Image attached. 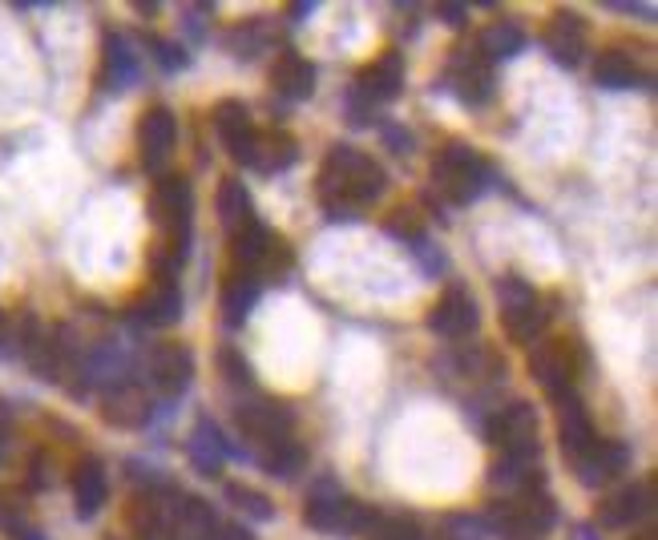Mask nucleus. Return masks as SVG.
<instances>
[{"label": "nucleus", "instance_id": "f257e3e1", "mask_svg": "<svg viewBox=\"0 0 658 540\" xmlns=\"http://www.w3.org/2000/svg\"><path fill=\"white\" fill-rule=\"evenodd\" d=\"M384 194V170L352 145H332L320 166V206L332 222H356Z\"/></svg>", "mask_w": 658, "mask_h": 540}, {"label": "nucleus", "instance_id": "f03ea898", "mask_svg": "<svg viewBox=\"0 0 658 540\" xmlns=\"http://www.w3.org/2000/svg\"><path fill=\"white\" fill-rule=\"evenodd\" d=\"M433 182L453 206H469V202H477L489 190L493 170L477 150L453 142L433 157Z\"/></svg>", "mask_w": 658, "mask_h": 540}, {"label": "nucleus", "instance_id": "7ed1b4c3", "mask_svg": "<svg viewBox=\"0 0 658 540\" xmlns=\"http://www.w3.org/2000/svg\"><path fill=\"white\" fill-rule=\"evenodd\" d=\"M303 520L320 532H344V537H364V532L376 524V512L360 500L344 497L332 480H320V485L307 492V508H303Z\"/></svg>", "mask_w": 658, "mask_h": 540}, {"label": "nucleus", "instance_id": "20e7f679", "mask_svg": "<svg viewBox=\"0 0 658 540\" xmlns=\"http://www.w3.org/2000/svg\"><path fill=\"white\" fill-rule=\"evenodd\" d=\"M497 298H502L505 335H509L514 343H529V339H537V335L546 332V323H549L546 298L537 295L525 278L505 275L502 283H497Z\"/></svg>", "mask_w": 658, "mask_h": 540}, {"label": "nucleus", "instance_id": "39448f33", "mask_svg": "<svg viewBox=\"0 0 658 540\" xmlns=\"http://www.w3.org/2000/svg\"><path fill=\"white\" fill-rule=\"evenodd\" d=\"M182 492H174L170 485L145 488L130 500V512H125V524H130V537L134 540H170L174 529V517L182 508Z\"/></svg>", "mask_w": 658, "mask_h": 540}, {"label": "nucleus", "instance_id": "423d86ee", "mask_svg": "<svg viewBox=\"0 0 658 540\" xmlns=\"http://www.w3.org/2000/svg\"><path fill=\"white\" fill-rule=\"evenodd\" d=\"M445 89L460 105H469V110H480V105H489L493 93H497V73L477 49H457L453 61H448V78Z\"/></svg>", "mask_w": 658, "mask_h": 540}, {"label": "nucleus", "instance_id": "0eeeda50", "mask_svg": "<svg viewBox=\"0 0 658 540\" xmlns=\"http://www.w3.org/2000/svg\"><path fill=\"white\" fill-rule=\"evenodd\" d=\"M578 367H581V351L569 339H541L534 351H529V375H534L554 399L574 391Z\"/></svg>", "mask_w": 658, "mask_h": 540}, {"label": "nucleus", "instance_id": "6e6552de", "mask_svg": "<svg viewBox=\"0 0 658 540\" xmlns=\"http://www.w3.org/2000/svg\"><path fill=\"white\" fill-rule=\"evenodd\" d=\"M489 444H497L505 456H541L537 440V411L529 404H509L489 419Z\"/></svg>", "mask_w": 658, "mask_h": 540}, {"label": "nucleus", "instance_id": "1a4fd4ad", "mask_svg": "<svg viewBox=\"0 0 658 540\" xmlns=\"http://www.w3.org/2000/svg\"><path fill=\"white\" fill-rule=\"evenodd\" d=\"M480 323L477 298L465 287H448L445 295L436 298L433 310H428V332L445 335V339H460V335H473Z\"/></svg>", "mask_w": 658, "mask_h": 540}, {"label": "nucleus", "instance_id": "9d476101", "mask_svg": "<svg viewBox=\"0 0 658 540\" xmlns=\"http://www.w3.org/2000/svg\"><path fill=\"white\" fill-rule=\"evenodd\" d=\"M194 379V351L186 343H158L150 351V384L162 391V396H182Z\"/></svg>", "mask_w": 658, "mask_h": 540}, {"label": "nucleus", "instance_id": "9b49d317", "mask_svg": "<svg viewBox=\"0 0 658 540\" xmlns=\"http://www.w3.org/2000/svg\"><path fill=\"white\" fill-rule=\"evenodd\" d=\"M214 130H219V137L226 142V150H231V157H235L239 166H251L259 130H255V122H251V110H246L243 101H219V105H214Z\"/></svg>", "mask_w": 658, "mask_h": 540}, {"label": "nucleus", "instance_id": "f8f14e48", "mask_svg": "<svg viewBox=\"0 0 658 540\" xmlns=\"http://www.w3.org/2000/svg\"><path fill=\"white\" fill-rule=\"evenodd\" d=\"M174 142H179V122L174 113L154 105V110L142 113L138 122V150H142V166L145 170H162L166 157L174 154Z\"/></svg>", "mask_w": 658, "mask_h": 540}, {"label": "nucleus", "instance_id": "ddd939ff", "mask_svg": "<svg viewBox=\"0 0 658 540\" xmlns=\"http://www.w3.org/2000/svg\"><path fill=\"white\" fill-rule=\"evenodd\" d=\"M235 419H239V431L259 444L283 440V436H291V424H295L291 408L280 404V399H251V404H243V408L235 411Z\"/></svg>", "mask_w": 658, "mask_h": 540}, {"label": "nucleus", "instance_id": "4468645a", "mask_svg": "<svg viewBox=\"0 0 658 540\" xmlns=\"http://www.w3.org/2000/svg\"><path fill=\"white\" fill-rule=\"evenodd\" d=\"M558 404V436H561V448H566L569 460H578L586 456L598 444V431L590 424V411L586 404L578 399V391H566V396L554 399Z\"/></svg>", "mask_w": 658, "mask_h": 540}, {"label": "nucleus", "instance_id": "2eb2a0df", "mask_svg": "<svg viewBox=\"0 0 658 540\" xmlns=\"http://www.w3.org/2000/svg\"><path fill=\"white\" fill-rule=\"evenodd\" d=\"M138 319L150 323V327H170V323L182 319V291L170 271H154L145 295L138 298Z\"/></svg>", "mask_w": 658, "mask_h": 540}, {"label": "nucleus", "instance_id": "dca6fc26", "mask_svg": "<svg viewBox=\"0 0 658 540\" xmlns=\"http://www.w3.org/2000/svg\"><path fill=\"white\" fill-rule=\"evenodd\" d=\"M655 508V485H630L622 492H614L610 500H603L598 508V524L603 529H626V524H638L642 517H650Z\"/></svg>", "mask_w": 658, "mask_h": 540}, {"label": "nucleus", "instance_id": "f3484780", "mask_svg": "<svg viewBox=\"0 0 658 540\" xmlns=\"http://www.w3.org/2000/svg\"><path fill=\"white\" fill-rule=\"evenodd\" d=\"M401 85H404V57L396 53V49H388V53L376 57L372 65H364L356 93L368 101V105H379V101L396 98V93H401Z\"/></svg>", "mask_w": 658, "mask_h": 540}, {"label": "nucleus", "instance_id": "a211bd4d", "mask_svg": "<svg viewBox=\"0 0 658 540\" xmlns=\"http://www.w3.org/2000/svg\"><path fill=\"white\" fill-rule=\"evenodd\" d=\"M626 448L618 440H603L598 436V444H594L590 452L586 456H578L574 460V468H578V480L586 488H598V485H606V480H614L618 472H626Z\"/></svg>", "mask_w": 658, "mask_h": 540}, {"label": "nucleus", "instance_id": "6ab92c4d", "mask_svg": "<svg viewBox=\"0 0 658 540\" xmlns=\"http://www.w3.org/2000/svg\"><path fill=\"white\" fill-rule=\"evenodd\" d=\"M546 49L554 53V61L566 69H574L586 53V21L578 12H558L546 29Z\"/></svg>", "mask_w": 658, "mask_h": 540}, {"label": "nucleus", "instance_id": "aec40b11", "mask_svg": "<svg viewBox=\"0 0 658 540\" xmlns=\"http://www.w3.org/2000/svg\"><path fill=\"white\" fill-rule=\"evenodd\" d=\"M315 78H320V69L300 53H283L271 69V89L287 101H307L315 93Z\"/></svg>", "mask_w": 658, "mask_h": 540}, {"label": "nucleus", "instance_id": "412c9836", "mask_svg": "<svg viewBox=\"0 0 658 540\" xmlns=\"http://www.w3.org/2000/svg\"><path fill=\"white\" fill-rule=\"evenodd\" d=\"M101 416H105V424H118V428H142L150 419V396L134 384H113L101 399Z\"/></svg>", "mask_w": 658, "mask_h": 540}, {"label": "nucleus", "instance_id": "4be33fe9", "mask_svg": "<svg viewBox=\"0 0 658 540\" xmlns=\"http://www.w3.org/2000/svg\"><path fill=\"white\" fill-rule=\"evenodd\" d=\"M186 452H190V463H194L202 476H219L223 472V460L231 456V444L223 440V431L214 428L211 416H202L199 424H194V431H190Z\"/></svg>", "mask_w": 658, "mask_h": 540}, {"label": "nucleus", "instance_id": "5701e85b", "mask_svg": "<svg viewBox=\"0 0 658 540\" xmlns=\"http://www.w3.org/2000/svg\"><path fill=\"white\" fill-rule=\"evenodd\" d=\"M110 497V480H105V468H101L98 456H85V460L73 468V505H78V517H98L101 505Z\"/></svg>", "mask_w": 658, "mask_h": 540}, {"label": "nucleus", "instance_id": "b1692460", "mask_svg": "<svg viewBox=\"0 0 658 540\" xmlns=\"http://www.w3.org/2000/svg\"><path fill=\"white\" fill-rule=\"evenodd\" d=\"M493 488H505L509 497L525 492V488H546V472H541V456H502L489 472Z\"/></svg>", "mask_w": 658, "mask_h": 540}, {"label": "nucleus", "instance_id": "393cba45", "mask_svg": "<svg viewBox=\"0 0 658 540\" xmlns=\"http://www.w3.org/2000/svg\"><path fill=\"white\" fill-rule=\"evenodd\" d=\"M271 238H275V234H271L259 218L251 222V226H243V231L231 234V258H235L239 275L259 278V271H263V263H267Z\"/></svg>", "mask_w": 658, "mask_h": 540}, {"label": "nucleus", "instance_id": "a878e982", "mask_svg": "<svg viewBox=\"0 0 658 540\" xmlns=\"http://www.w3.org/2000/svg\"><path fill=\"white\" fill-rule=\"evenodd\" d=\"M134 78H138V61L130 53V41L122 33H105V44H101V85L125 89L134 85Z\"/></svg>", "mask_w": 658, "mask_h": 540}, {"label": "nucleus", "instance_id": "bb28decb", "mask_svg": "<svg viewBox=\"0 0 658 540\" xmlns=\"http://www.w3.org/2000/svg\"><path fill=\"white\" fill-rule=\"evenodd\" d=\"M295 157H300V145H295V137H291V133H283V130H267V133H259L251 166H255L259 174H280V170L295 166Z\"/></svg>", "mask_w": 658, "mask_h": 540}, {"label": "nucleus", "instance_id": "cd10ccee", "mask_svg": "<svg viewBox=\"0 0 658 540\" xmlns=\"http://www.w3.org/2000/svg\"><path fill=\"white\" fill-rule=\"evenodd\" d=\"M477 53L485 57L489 65H497V61H514L517 53H525V33L514 21H493L480 29Z\"/></svg>", "mask_w": 658, "mask_h": 540}, {"label": "nucleus", "instance_id": "c85d7f7f", "mask_svg": "<svg viewBox=\"0 0 658 540\" xmlns=\"http://www.w3.org/2000/svg\"><path fill=\"white\" fill-rule=\"evenodd\" d=\"M259 295H263V278L255 275H231L223 287V319L226 327H243L246 315L255 310Z\"/></svg>", "mask_w": 658, "mask_h": 540}, {"label": "nucleus", "instance_id": "c756f323", "mask_svg": "<svg viewBox=\"0 0 658 540\" xmlns=\"http://www.w3.org/2000/svg\"><path fill=\"white\" fill-rule=\"evenodd\" d=\"M219 532V520H214L211 505L199 497H186L174 517V529H170V540H214Z\"/></svg>", "mask_w": 658, "mask_h": 540}, {"label": "nucleus", "instance_id": "7c9ffc66", "mask_svg": "<svg viewBox=\"0 0 658 540\" xmlns=\"http://www.w3.org/2000/svg\"><path fill=\"white\" fill-rule=\"evenodd\" d=\"M219 218H223V226L231 234L255 222V202H251V194H246V186L239 177H226L223 186H219Z\"/></svg>", "mask_w": 658, "mask_h": 540}, {"label": "nucleus", "instance_id": "2f4dec72", "mask_svg": "<svg viewBox=\"0 0 658 540\" xmlns=\"http://www.w3.org/2000/svg\"><path fill=\"white\" fill-rule=\"evenodd\" d=\"M259 463H263V472H271L275 480H291V476L303 472V463H307V452H303L300 444L283 436L275 444H263V452H259Z\"/></svg>", "mask_w": 658, "mask_h": 540}, {"label": "nucleus", "instance_id": "473e14b6", "mask_svg": "<svg viewBox=\"0 0 658 540\" xmlns=\"http://www.w3.org/2000/svg\"><path fill=\"white\" fill-rule=\"evenodd\" d=\"M594 81H598V89H635L638 65L618 49H603L594 61Z\"/></svg>", "mask_w": 658, "mask_h": 540}, {"label": "nucleus", "instance_id": "72a5a7b5", "mask_svg": "<svg viewBox=\"0 0 658 540\" xmlns=\"http://www.w3.org/2000/svg\"><path fill=\"white\" fill-rule=\"evenodd\" d=\"M364 537L368 540H424V532L413 517H376V524H372Z\"/></svg>", "mask_w": 658, "mask_h": 540}, {"label": "nucleus", "instance_id": "f704fd0d", "mask_svg": "<svg viewBox=\"0 0 658 540\" xmlns=\"http://www.w3.org/2000/svg\"><path fill=\"white\" fill-rule=\"evenodd\" d=\"M384 231L392 234V238H401V243H421L424 238V222H421V214L416 210H408V206H401V210H392L388 218H384Z\"/></svg>", "mask_w": 658, "mask_h": 540}, {"label": "nucleus", "instance_id": "c9c22d12", "mask_svg": "<svg viewBox=\"0 0 658 540\" xmlns=\"http://www.w3.org/2000/svg\"><path fill=\"white\" fill-rule=\"evenodd\" d=\"M226 497L235 500L239 508H243L246 517H255V520H275V505H271L263 492H255V488H246V485H231L226 488Z\"/></svg>", "mask_w": 658, "mask_h": 540}, {"label": "nucleus", "instance_id": "e433bc0d", "mask_svg": "<svg viewBox=\"0 0 658 540\" xmlns=\"http://www.w3.org/2000/svg\"><path fill=\"white\" fill-rule=\"evenodd\" d=\"M0 529H9L21 537L24 532V500L17 497V492H9V488H0ZM29 537V532H24Z\"/></svg>", "mask_w": 658, "mask_h": 540}, {"label": "nucleus", "instance_id": "4c0bfd02", "mask_svg": "<svg viewBox=\"0 0 658 540\" xmlns=\"http://www.w3.org/2000/svg\"><path fill=\"white\" fill-rule=\"evenodd\" d=\"M150 49H154V61L166 69V73H179V69L190 65L186 49H182L179 41H162V37H154V41H150Z\"/></svg>", "mask_w": 658, "mask_h": 540}, {"label": "nucleus", "instance_id": "58836bf2", "mask_svg": "<svg viewBox=\"0 0 658 540\" xmlns=\"http://www.w3.org/2000/svg\"><path fill=\"white\" fill-rule=\"evenodd\" d=\"M219 364H223L226 379H231L235 387H255V371H251V364H246L239 351H223L219 355Z\"/></svg>", "mask_w": 658, "mask_h": 540}, {"label": "nucleus", "instance_id": "ea45409f", "mask_svg": "<svg viewBox=\"0 0 658 540\" xmlns=\"http://www.w3.org/2000/svg\"><path fill=\"white\" fill-rule=\"evenodd\" d=\"M283 271H291V246L283 243V238H271L267 263H263L259 275H283Z\"/></svg>", "mask_w": 658, "mask_h": 540}, {"label": "nucleus", "instance_id": "a19ab883", "mask_svg": "<svg viewBox=\"0 0 658 540\" xmlns=\"http://www.w3.org/2000/svg\"><path fill=\"white\" fill-rule=\"evenodd\" d=\"M413 251L421 254V263H424V271H428V275H441V271L448 266V263H445V254L433 251V246L424 243V238H421V243H413Z\"/></svg>", "mask_w": 658, "mask_h": 540}, {"label": "nucleus", "instance_id": "79ce46f5", "mask_svg": "<svg viewBox=\"0 0 658 540\" xmlns=\"http://www.w3.org/2000/svg\"><path fill=\"white\" fill-rule=\"evenodd\" d=\"M372 113H376V105H368V101L360 98V93H352V98H347V118H352V125H368Z\"/></svg>", "mask_w": 658, "mask_h": 540}, {"label": "nucleus", "instance_id": "37998d69", "mask_svg": "<svg viewBox=\"0 0 658 540\" xmlns=\"http://www.w3.org/2000/svg\"><path fill=\"white\" fill-rule=\"evenodd\" d=\"M436 17L445 24H453V29H460L465 17H469V9H465V4H436Z\"/></svg>", "mask_w": 658, "mask_h": 540}, {"label": "nucleus", "instance_id": "c03bdc74", "mask_svg": "<svg viewBox=\"0 0 658 540\" xmlns=\"http://www.w3.org/2000/svg\"><path fill=\"white\" fill-rule=\"evenodd\" d=\"M384 137H388V145L396 150V154H408V150H413V133H404V130H384Z\"/></svg>", "mask_w": 658, "mask_h": 540}, {"label": "nucleus", "instance_id": "a18cd8bd", "mask_svg": "<svg viewBox=\"0 0 658 540\" xmlns=\"http://www.w3.org/2000/svg\"><path fill=\"white\" fill-rule=\"evenodd\" d=\"M610 9L626 12V17H647V21H655V4H610Z\"/></svg>", "mask_w": 658, "mask_h": 540}, {"label": "nucleus", "instance_id": "49530a36", "mask_svg": "<svg viewBox=\"0 0 658 540\" xmlns=\"http://www.w3.org/2000/svg\"><path fill=\"white\" fill-rule=\"evenodd\" d=\"M214 540H251V532H243L239 524H226V529L214 532Z\"/></svg>", "mask_w": 658, "mask_h": 540}, {"label": "nucleus", "instance_id": "de8ad7c7", "mask_svg": "<svg viewBox=\"0 0 658 540\" xmlns=\"http://www.w3.org/2000/svg\"><path fill=\"white\" fill-rule=\"evenodd\" d=\"M9 424H12L9 404H0V444H4V436H9Z\"/></svg>", "mask_w": 658, "mask_h": 540}, {"label": "nucleus", "instance_id": "09e8293b", "mask_svg": "<svg viewBox=\"0 0 658 540\" xmlns=\"http://www.w3.org/2000/svg\"><path fill=\"white\" fill-rule=\"evenodd\" d=\"M315 12V4H307V0H303V4H291V17H295V21H300V17H312Z\"/></svg>", "mask_w": 658, "mask_h": 540}, {"label": "nucleus", "instance_id": "8fccbe9b", "mask_svg": "<svg viewBox=\"0 0 658 540\" xmlns=\"http://www.w3.org/2000/svg\"><path fill=\"white\" fill-rule=\"evenodd\" d=\"M138 12H145V17H154L158 4H154V0H138Z\"/></svg>", "mask_w": 658, "mask_h": 540}, {"label": "nucleus", "instance_id": "3c124183", "mask_svg": "<svg viewBox=\"0 0 658 540\" xmlns=\"http://www.w3.org/2000/svg\"><path fill=\"white\" fill-rule=\"evenodd\" d=\"M4 335H9V323H4V315H0V343H4Z\"/></svg>", "mask_w": 658, "mask_h": 540}, {"label": "nucleus", "instance_id": "603ef678", "mask_svg": "<svg viewBox=\"0 0 658 540\" xmlns=\"http://www.w3.org/2000/svg\"><path fill=\"white\" fill-rule=\"evenodd\" d=\"M635 540H658L655 532H642V537H635Z\"/></svg>", "mask_w": 658, "mask_h": 540}, {"label": "nucleus", "instance_id": "864d4df0", "mask_svg": "<svg viewBox=\"0 0 658 540\" xmlns=\"http://www.w3.org/2000/svg\"><path fill=\"white\" fill-rule=\"evenodd\" d=\"M0 452H4V444H0Z\"/></svg>", "mask_w": 658, "mask_h": 540}]
</instances>
